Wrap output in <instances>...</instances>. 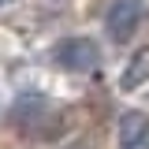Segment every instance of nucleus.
Here are the masks:
<instances>
[{
	"label": "nucleus",
	"instance_id": "obj_4",
	"mask_svg": "<svg viewBox=\"0 0 149 149\" xmlns=\"http://www.w3.org/2000/svg\"><path fill=\"white\" fill-rule=\"evenodd\" d=\"M146 74H149V52H138L134 60H130V71L123 74V82H127V86H138Z\"/></svg>",
	"mask_w": 149,
	"mask_h": 149
},
{
	"label": "nucleus",
	"instance_id": "obj_2",
	"mask_svg": "<svg viewBox=\"0 0 149 149\" xmlns=\"http://www.w3.org/2000/svg\"><path fill=\"white\" fill-rule=\"evenodd\" d=\"M142 19H146V0H112L104 11V30L116 41H127L142 26Z\"/></svg>",
	"mask_w": 149,
	"mask_h": 149
},
{
	"label": "nucleus",
	"instance_id": "obj_3",
	"mask_svg": "<svg viewBox=\"0 0 149 149\" xmlns=\"http://www.w3.org/2000/svg\"><path fill=\"white\" fill-rule=\"evenodd\" d=\"M116 146L119 149H149V116L146 112H127V116H119Z\"/></svg>",
	"mask_w": 149,
	"mask_h": 149
},
{
	"label": "nucleus",
	"instance_id": "obj_1",
	"mask_svg": "<svg viewBox=\"0 0 149 149\" xmlns=\"http://www.w3.org/2000/svg\"><path fill=\"white\" fill-rule=\"evenodd\" d=\"M56 63L63 67V71H97L101 67V45L93 41V37H82V34H74L67 37L60 49H56Z\"/></svg>",
	"mask_w": 149,
	"mask_h": 149
}]
</instances>
